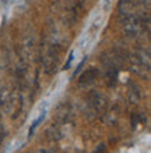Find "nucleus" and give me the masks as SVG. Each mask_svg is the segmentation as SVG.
I'll list each match as a JSON object with an SVG mask.
<instances>
[{
  "mask_svg": "<svg viewBox=\"0 0 151 153\" xmlns=\"http://www.w3.org/2000/svg\"><path fill=\"white\" fill-rule=\"evenodd\" d=\"M119 13H120V16L123 17V20L137 14V13H136L134 3L130 1V0H122V1L119 3Z\"/></svg>",
  "mask_w": 151,
  "mask_h": 153,
  "instance_id": "f257e3e1",
  "label": "nucleus"
},
{
  "mask_svg": "<svg viewBox=\"0 0 151 153\" xmlns=\"http://www.w3.org/2000/svg\"><path fill=\"white\" fill-rule=\"evenodd\" d=\"M95 75H97V70H94V68H91V70H88L84 75L81 76V79H80V82H87V81H92L95 78Z\"/></svg>",
  "mask_w": 151,
  "mask_h": 153,
  "instance_id": "f03ea898",
  "label": "nucleus"
},
{
  "mask_svg": "<svg viewBox=\"0 0 151 153\" xmlns=\"http://www.w3.org/2000/svg\"><path fill=\"white\" fill-rule=\"evenodd\" d=\"M44 117H45V111H44V113L41 114V117H39V118H38V120H35L32 123V125H31V128H29V135H32L34 134V131H35V128H37L38 125H39V123H41L42 120H44Z\"/></svg>",
  "mask_w": 151,
  "mask_h": 153,
  "instance_id": "7ed1b4c3",
  "label": "nucleus"
},
{
  "mask_svg": "<svg viewBox=\"0 0 151 153\" xmlns=\"http://www.w3.org/2000/svg\"><path fill=\"white\" fill-rule=\"evenodd\" d=\"M137 4H139L140 7L146 8V10L150 8V0H137Z\"/></svg>",
  "mask_w": 151,
  "mask_h": 153,
  "instance_id": "20e7f679",
  "label": "nucleus"
},
{
  "mask_svg": "<svg viewBox=\"0 0 151 153\" xmlns=\"http://www.w3.org/2000/svg\"><path fill=\"white\" fill-rule=\"evenodd\" d=\"M73 57H74V53L73 52H70V54H69V59H67V63L65 64V68L67 70L70 67V64H71V61H73Z\"/></svg>",
  "mask_w": 151,
  "mask_h": 153,
  "instance_id": "39448f33",
  "label": "nucleus"
}]
</instances>
